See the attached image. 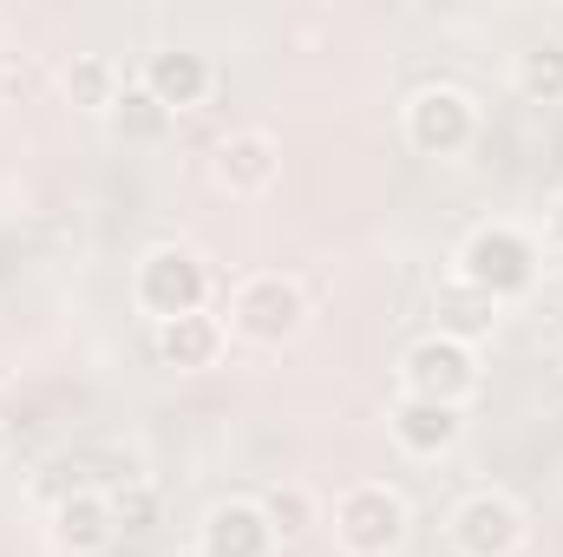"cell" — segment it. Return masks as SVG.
<instances>
[{"label":"cell","instance_id":"obj_1","mask_svg":"<svg viewBox=\"0 0 563 557\" xmlns=\"http://www.w3.org/2000/svg\"><path fill=\"white\" fill-rule=\"evenodd\" d=\"M452 263H459L452 282H465L472 295H485V302H518V295H531L544 250H538V237L518 230V223H478V230L459 243Z\"/></svg>","mask_w":563,"mask_h":557},{"label":"cell","instance_id":"obj_2","mask_svg":"<svg viewBox=\"0 0 563 557\" xmlns=\"http://www.w3.org/2000/svg\"><path fill=\"white\" fill-rule=\"evenodd\" d=\"M132 302L151 328L177 321V315H203L210 302V263L190 243H151L132 263Z\"/></svg>","mask_w":563,"mask_h":557},{"label":"cell","instance_id":"obj_3","mask_svg":"<svg viewBox=\"0 0 563 557\" xmlns=\"http://www.w3.org/2000/svg\"><path fill=\"white\" fill-rule=\"evenodd\" d=\"M407 538H413V505L400 485L367 479L334 499V545L347 557H394Z\"/></svg>","mask_w":563,"mask_h":557},{"label":"cell","instance_id":"obj_4","mask_svg":"<svg viewBox=\"0 0 563 557\" xmlns=\"http://www.w3.org/2000/svg\"><path fill=\"white\" fill-rule=\"evenodd\" d=\"M308 328V288L282 270H256L230 288V335L250 348H288Z\"/></svg>","mask_w":563,"mask_h":557},{"label":"cell","instance_id":"obj_5","mask_svg":"<svg viewBox=\"0 0 563 557\" xmlns=\"http://www.w3.org/2000/svg\"><path fill=\"white\" fill-rule=\"evenodd\" d=\"M478 381H485V368H478V348L472 341H452V335H420L407 354H400V394H413V401H439V407H459L465 414V401L478 394Z\"/></svg>","mask_w":563,"mask_h":557},{"label":"cell","instance_id":"obj_6","mask_svg":"<svg viewBox=\"0 0 563 557\" xmlns=\"http://www.w3.org/2000/svg\"><path fill=\"white\" fill-rule=\"evenodd\" d=\"M400 132L420 157H465L478 144V99L465 86H452V79H432L407 99Z\"/></svg>","mask_w":563,"mask_h":557},{"label":"cell","instance_id":"obj_7","mask_svg":"<svg viewBox=\"0 0 563 557\" xmlns=\"http://www.w3.org/2000/svg\"><path fill=\"white\" fill-rule=\"evenodd\" d=\"M445 538H452L459 557H518L525 538H531V518H525V505H518L511 492L478 485V492H465V499L452 505Z\"/></svg>","mask_w":563,"mask_h":557},{"label":"cell","instance_id":"obj_8","mask_svg":"<svg viewBox=\"0 0 563 557\" xmlns=\"http://www.w3.org/2000/svg\"><path fill=\"white\" fill-rule=\"evenodd\" d=\"M119 512H112V485H66L53 499V551L59 557H106L119 545Z\"/></svg>","mask_w":563,"mask_h":557},{"label":"cell","instance_id":"obj_9","mask_svg":"<svg viewBox=\"0 0 563 557\" xmlns=\"http://www.w3.org/2000/svg\"><path fill=\"white\" fill-rule=\"evenodd\" d=\"M282 177V144L269 132H256V125H243V132H223V139L210 144V184L223 190V197H263L269 184Z\"/></svg>","mask_w":563,"mask_h":557},{"label":"cell","instance_id":"obj_10","mask_svg":"<svg viewBox=\"0 0 563 557\" xmlns=\"http://www.w3.org/2000/svg\"><path fill=\"white\" fill-rule=\"evenodd\" d=\"M197 557H276V525L263 499H217L197 525Z\"/></svg>","mask_w":563,"mask_h":557},{"label":"cell","instance_id":"obj_11","mask_svg":"<svg viewBox=\"0 0 563 557\" xmlns=\"http://www.w3.org/2000/svg\"><path fill=\"white\" fill-rule=\"evenodd\" d=\"M139 86L164 106V112H197L210 92H217V66H210V53H190V46H157L151 59H144Z\"/></svg>","mask_w":563,"mask_h":557},{"label":"cell","instance_id":"obj_12","mask_svg":"<svg viewBox=\"0 0 563 557\" xmlns=\"http://www.w3.org/2000/svg\"><path fill=\"white\" fill-rule=\"evenodd\" d=\"M387 433H394V446H400L407 459H445V452L459 446V433H465V414H459V407H439V401L400 394L394 414H387Z\"/></svg>","mask_w":563,"mask_h":557},{"label":"cell","instance_id":"obj_13","mask_svg":"<svg viewBox=\"0 0 563 557\" xmlns=\"http://www.w3.org/2000/svg\"><path fill=\"white\" fill-rule=\"evenodd\" d=\"M223 341H230V328L217 315H177V321L157 328V361L177 368V374H203V368H217Z\"/></svg>","mask_w":563,"mask_h":557},{"label":"cell","instance_id":"obj_14","mask_svg":"<svg viewBox=\"0 0 563 557\" xmlns=\"http://www.w3.org/2000/svg\"><path fill=\"white\" fill-rule=\"evenodd\" d=\"M59 92H66L73 112H99V119H106V112L119 106L125 79H119V66H112L106 53H73L66 73H59Z\"/></svg>","mask_w":563,"mask_h":557},{"label":"cell","instance_id":"obj_15","mask_svg":"<svg viewBox=\"0 0 563 557\" xmlns=\"http://www.w3.org/2000/svg\"><path fill=\"white\" fill-rule=\"evenodd\" d=\"M432 315H439V335H452V341H485L492 335V315H498V302H485V295H472L465 282H445L439 288V302H432Z\"/></svg>","mask_w":563,"mask_h":557},{"label":"cell","instance_id":"obj_16","mask_svg":"<svg viewBox=\"0 0 563 557\" xmlns=\"http://www.w3.org/2000/svg\"><path fill=\"white\" fill-rule=\"evenodd\" d=\"M511 86H518L531 106H563V40L525 46L518 66H511Z\"/></svg>","mask_w":563,"mask_h":557},{"label":"cell","instance_id":"obj_17","mask_svg":"<svg viewBox=\"0 0 563 557\" xmlns=\"http://www.w3.org/2000/svg\"><path fill=\"white\" fill-rule=\"evenodd\" d=\"M106 119H112V132H119V139H132V144H151V139H164V132L177 125V112H164L139 79H125V92H119V106H112Z\"/></svg>","mask_w":563,"mask_h":557},{"label":"cell","instance_id":"obj_18","mask_svg":"<svg viewBox=\"0 0 563 557\" xmlns=\"http://www.w3.org/2000/svg\"><path fill=\"white\" fill-rule=\"evenodd\" d=\"M263 512H269V525H276V545H295V538H308V532L321 525V512H314L308 485H269Z\"/></svg>","mask_w":563,"mask_h":557},{"label":"cell","instance_id":"obj_19","mask_svg":"<svg viewBox=\"0 0 563 557\" xmlns=\"http://www.w3.org/2000/svg\"><path fill=\"white\" fill-rule=\"evenodd\" d=\"M112 512H119V532L132 538V532H151L157 525V492L144 485V479H119L112 485Z\"/></svg>","mask_w":563,"mask_h":557},{"label":"cell","instance_id":"obj_20","mask_svg":"<svg viewBox=\"0 0 563 557\" xmlns=\"http://www.w3.org/2000/svg\"><path fill=\"white\" fill-rule=\"evenodd\" d=\"M544 243H551V250L563 256V190L551 197V204H544Z\"/></svg>","mask_w":563,"mask_h":557},{"label":"cell","instance_id":"obj_21","mask_svg":"<svg viewBox=\"0 0 563 557\" xmlns=\"http://www.w3.org/2000/svg\"><path fill=\"white\" fill-rule=\"evenodd\" d=\"M0 452H7V419H0Z\"/></svg>","mask_w":563,"mask_h":557}]
</instances>
